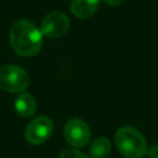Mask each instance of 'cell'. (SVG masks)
Segmentation results:
<instances>
[{
    "mask_svg": "<svg viewBox=\"0 0 158 158\" xmlns=\"http://www.w3.org/2000/svg\"><path fill=\"white\" fill-rule=\"evenodd\" d=\"M14 107L15 110L21 117H31L35 114L37 110V102L36 99L29 93H21L16 97L14 101Z\"/></svg>",
    "mask_w": 158,
    "mask_h": 158,
    "instance_id": "cell-8",
    "label": "cell"
},
{
    "mask_svg": "<svg viewBox=\"0 0 158 158\" xmlns=\"http://www.w3.org/2000/svg\"><path fill=\"white\" fill-rule=\"evenodd\" d=\"M60 158H91L76 148H66L60 154Z\"/></svg>",
    "mask_w": 158,
    "mask_h": 158,
    "instance_id": "cell-10",
    "label": "cell"
},
{
    "mask_svg": "<svg viewBox=\"0 0 158 158\" xmlns=\"http://www.w3.org/2000/svg\"><path fill=\"white\" fill-rule=\"evenodd\" d=\"M42 33L27 20H18L10 29V41L13 50L21 56H34L42 48Z\"/></svg>",
    "mask_w": 158,
    "mask_h": 158,
    "instance_id": "cell-1",
    "label": "cell"
},
{
    "mask_svg": "<svg viewBox=\"0 0 158 158\" xmlns=\"http://www.w3.org/2000/svg\"><path fill=\"white\" fill-rule=\"evenodd\" d=\"M103 1L108 6H118L123 2V0H103Z\"/></svg>",
    "mask_w": 158,
    "mask_h": 158,
    "instance_id": "cell-12",
    "label": "cell"
},
{
    "mask_svg": "<svg viewBox=\"0 0 158 158\" xmlns=\"http://www.w3.org/2000/svg\"><path fill=\"white\" fill-rule=\"evenodd\" d=\"M146 155L148 158H158V144H155L152 147H149L147 149Z\"/></svg>",
    "mask_w": 158,
    "mask_h": 158,
    "instance_id": "cell-11",
    "label": "cell"
},
{
    "mask_svg": "<svg viewBox=\"0 0 158 158\" xmlns=\"http://www.w3.org/2000/svg\"><path fill=\"white\" fill-rule=\"evenodd\" d=\"M54 125L51 118L39 116L31 120L25 129V140L31 145H39L44 143L52 135Z\"/></svg>",
    "mask_w": 158,
    "mask_h": 158,
    "instance_id": "cell-4",
    "label": "cell"
},
{
    "mask_svg": "<svg viewBox=\"0 0 158 158\" xmlns=\"http://www.w3.org/2000/svg\"><path fill=\"white\" fill-rule=\"evenodd\" d=\"M69 28V20L64 13L54 11L44 18L40 25L42 35L48 38H59L64 36Z\"/></svg>",
    "mask_w": 158,
    "mask_h": 158,
    "instance_id": "cell-6",
    "label": "cell"
},
{
    "mask_svg": "<svg viewBox=\"0 0 158 158\" xmlns=\"http://www.w3.org/2000/svg\"><path fill=\"white\" fill-rule=\"evenodd\" d=\"M112 151V143L107 138H98L91 143L90 156L91 158H106Z\"/></svg>",
    "mask_w": 158,
    "mask_h": 158,
    "instance_id": "cell-9",
    "label": "cell"
},
{
    "mask_svg": "<svg viewBox=\"0 0 158 158\" xmlns=\"http://www.w3.org/2000/svg\"><path fill=\"white\" fill-rule=\"evenodd\" d=\"M64 135L68 144L75 148H81L86 146L90 140V129L84 120L73 118L66 123Z\"/></svg>",
    "mask_w": 158,
    "mask_h": 158,
    "instance_id": "cell-5",
    "label": "cell"
},
{
    "mask_svg": "<svg viewBox=\"0 0 158 158\" xmlns=\"http://www.w3.org/2000/svg\"><path fill=\"white\" fill-rule=\"evenodd\" d=\"M29 86V75L18 65H3L0 67V90L11 93L23 92Z\"/></svg>",
    "mask_w": 158,
    "mask_h": 158,
    "instance_id": "cell-3",
    "label": "cell"
},
{
    "mask_svg": "<svg viewBox=\"0 0 158 158\" xmlns=\"http://www.w3.org/2000/svg\"><path fill=\"white\" fill-rule=\"evenodd\" d=\"M101 0H72L70 10L78 19H88L94 14Z\"/></svg>",
    "mask_w": 158,
    "mask_h": 158,
    "instance_id": "cell-7",
    "label": "cell"
},
{
    "mask_svg": "<svg viewBox=\"0 0 158 158\" xmlns=\"http://www.w3.org/2000/svg\"><path fill=\"white\" fill-rule=\"evenodd\" d=\"M115 143L119 153L126 158H143L147 153L144 136L133 127L125 126L117 130Z\"/></svg>",
    "mask_w": 158,
    "mask_h": 158,
    "instance_id": "cell-2",
    "label": "cell"
}]
</instances>
